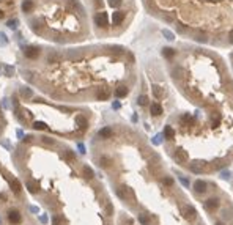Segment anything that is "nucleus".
Masks as SVG:
<instances>
[{"instance_id": "nucleus-17", "label": "nucleus", "mask_w": 233, "mask_h": 225, "mask_svg": "<svg viewBox=\"0 0 233 225\" xmlns=\"http://www.w3.org/2000/svg\"><path fill=\"white\" fill-rule=\"evenodd\" d=\"M76 121H77V124H79V128H80V129H85V128H87V124H88L84 117H77V118H76Z\"/></svg>"}, {"instance_id": "nucleus-23", "label": "nucleus", "mask_w": 233, "mask_h": 225, "mask_svg": "<svg viewBox=\"0 0 233 225\" xmlns=\"http://www.w3.org/2000/svg\"><path fill=\"white\" fill-rule=\"evenodd\" d=\"M164 55H166L167 58H172L175 55V49H164Z\"/></svg>"}, {"instance_id": "nucleus-30", "label": "nucleus", "mask_w": 233, "mask_h": 225, "mask_svg": "<svg viewBox=\"0 0 233 225\" xmlns=\"http://www.w3.org/2000/svg\"><path fill=\"white\" fill-rule=\"evenodd\" d=\"M106 209H107V213H109V216H112V213H113V208H112V205H110V203H107V206H106Z\"/></svg>"}, {"instance_id": "nucleus-21", "label": "nucleus", "mask_w": 233, "mask_h": 225, "mask_svg": "<svg viewBox=\"0 0 233 225\" xmlns=\"http://www.w3.org/2000/svg\"><path fill=\"white\" fill-rule=\"evenodd\" d=\"M10 27L11 30H16L17 29V19H11V20H8V24H6Z\"/></svg>"}, {"instance_id": "nucleus-7", "label": "nucleus", "mask_w": 233, "mask_h": 225, "mask_svg": "<svg viewBox=\"0 0 233 225\" xmlns=\"http://www.w3.org/2000/svg\"><path fill=\"white\" fill-rule=\"evenodd\" d=\"M162 114V107L157 102H154V104H151V115L153 117H157V115H161Z\"/></svg>"}, {"instance_id": "nucleus-6", "label": "nucleus", "mask_w": 233, "mask_h": 225, "mask_svg": "<svg viewBox=\"0 0 233 225\" xmlns=\"http://www.w3.org/2000/svg\"><path fill=\"white\" fill-rule=\"evenodd\" d=\"M195 216H197V211H195L194 206H186L184 208V217H186L188 220H192Z\"/></svg>"}, {"instance_id": "nucleus-16", "label": "nucleus", "mask_w": 233, "mask_h": 225, "mask_svg": "<svg viewBox=\"0 0 233 225\" xmlns=\"http://www.w3.org/2000/svg\"><path fill=\"white\" fill-rule=\"evenodd\" d=\"M189 168H191V172H194V173H202V172L205 170L203 164H195V165H191Z\"/></svg>"}, {"instance_id": "nucleus-19", "label": "nucleus", "mask_w": 233, "mask_h": 225, "mask_svg": "<svg viewBox=\"0 0 233 225\" xmlns=\"http://www.w3.org/2000/svg\"><path fill=\"white\" fill-rule=\"evenodd\" d=\"M99 164L102 165V167H109L112 164V161H110V158H106V156H102L101 159H99Z\"/></svg>"}, {"instance_id": "nucleus-3", "label": "nucleus", "mask_w": 233, "mask_h": 225, "mask_svg": "<svg viewBox=\"0 0 233 225\" xmlns=\"http://www.w3.org/2000/svg\"><path fill=\"white\" fill-rule=\"evenodd\" d=\"M116 195H118L121 200H129L131 198V189L126 187V186H121V187L116 189Z\"/></svg>"}, {"instance_id": "nucleus-9", "label": "nucleus", "mask_w": 233, "mask_h": 225, "mask_svg": "<svg viewBox=\"0 0 233 225\" xmlns=\"http://www.w3.org/2000/svg\"><path fill=\"white\" fill-rule=\"evenodd\" d=\"M112 129L110 128H104V129H101L99 131V137H102V139H109V137H112Z\"/></svg>"}, {"instance_id": "nucleus-25", "label": "nucleus", "mask_w": 233, "mask_h": 225, "mask_svg": "<svg viewBox=\"0 0 233 225\" xmlns=\"http://www.w3.org/2000/svg\"><path fill=\"white\" fill-rule=\"evenodd\" d=\"M20 95L25 96V98H30V96H32V91H30L29 88H22V90H20Z\"/></svg>"}, {"instance_id": "nucleus-32", "label": "nucleus", "mask_w": 233, "mask_h": 225, "mask_svg": "<svg viewBox=\"0 0 233 225\" xmlns=\"http://www.w3.org/2000/svg\"><path fill=\"white\" fill-rule=\"evenodd\" d=\"M66 158H68V159H74V154H73L71 151H66Z\"/></svg>"}, {"instance_id": "nucleus-31", "label": "nucleus", "mask_w": 233, "mask_h": 225, "mask_svg": "<svg viewBox=\"0 0 233 225\" xmlns=\"http://www.w3.org/2000/svg\"><path fill=\"white\" fill-rule=\"evenodd\" d=\"M43 142H46V143H51V145H52V143H54V140H52V139H49V137H44V139H43Z\"/></svg>"}, {"instance_id": "nucleus-2", "label": "nucleus", "mask_w": 233, "mask_h": 225, "mask_svg": "<svg viewBox=\"0 0 233 225\" xmlns=\"http://www.w3.org/2000/svg\"><path fill=\"white\" fill-rule=\"evenodd\" d=\"M219 208V200L217 198H208L205 200V209L210 211V213H214V211H217Z\"/></svg>"}, {"instance_id": "nucleus-14", "label": "nucleus", "mask_w": 233, "mask_h": 225, "mask_svg": "<svg viewBox=\"0 0 233 225\" xmlns=\"http://www.w3.org/2000/svg\"><path fill=\"white\" fill-rule=\"evenodd\" d=\"M0 69L5 73V76H13V73H14V68H11L8 65H0Z\"/></svg>"}, {"instance_id": "nucleus-27", "label": "nucleus", "mask_w": 233, "mask_h": 225, "mask_svg": "<svg viewBox=\"0 0 233 225\" xmlns=\"http://www.w3.org/2000/svg\"><path fill=\"white\" fill-rule=\"evenodd\" d=\"M33 128H35V129H46V124H44V123H41V121H36Z\"/></svg>"}, {"instance_id": "nucleus-22", "label": "nucleus", "mask_w": 233, "mask_h": 225, "mask_svg": "<svg viewBox=\"0 0 233 225\" xmlns=\"http://www.w3.org/2000/svg\"><path fill=\"white\" fill-rule=\"evenodd\" d=\"M139 220H140V223H142V225H148V223H150L148 216H145V214H140V216H139Z\"/></svg>"}, {"instance_id": "nucleus-5", "label": "nucleus", "mask_w": 233, "mask_h": 225, "mask_svg": "<svg viewBox=\"0 0 233 225\" xmlns=\"http://www.w3.org/2000/svg\"><path fill=\"white\" fill-rule=\"evenodd\" d=\"M8 220L11 222V223H20V220H22V217H20V214L17 213V211H14V209H13V211H10V213H8Z\"/></svg>"}, {"instance_id": "nucleus-24", "label": "nucleus", "mask_w": 233, "mask_h": 225, "mask_svg": "<svg viewBox=\"0 0 233 225\" xmlns=\"http://www.w3.org/2000/svg\"><path fill=\"white\" fill-rule=\"evenodd\" d=\"M52 225H63V220H61V217L54 216V217H52Z\"/></svg>"}, {"instance_id": "nucleus-26", "label": "nucleus", "mask_w": 233, "mask_h": 225, "mask_svg": "<svg viewBox=\"0 0 233 225\" xmlns=\"http://www.w3.org/2000/svg\"><path fill=\"white\" fill-rule=\"evenodd\" d=\"M6 36H5V33H0V46H6Z\"/></svg>"}, {"instance_id": "nucleus-10", "label": "nucleus", "mask_w": 233, "mask_h": 225, "mask_svg": "<svg viewBox=\"0 0 233 225\" xmlns=\"http://www.w3.org/2000/svg\"><path fill=\"white\" fill-rule=\"evenodd\" d=\"M33 8V2L32 0H24V3H22V11L24 13H30Z\"/></svg>"}, {"instance_id": "nucleus-18", "label": "nucleus", "mask_w": 233, "mask_h": 225, "mask_svg": "<svg viewBox=\"0 0 233 225\" xmlns=\"http://www.w3.org/2000/svg\"><path fill=\"white\" fill-rule=\"evenodd\" d=\"M175 156H176V159H178V161H188V154L184 153L183 150H178Z\"/></svg>"}, {"instance_id": "nucleus-35", "label": "nucleus", "mask_w": 233, "mask_h": 225, "mask_svg": "<svg viewBox=\"0 0 233 225\" xmlns=\"http://www.w3.org/2000/svg\"><path fill=\"white\" fill-rule=\"evenodd\" d=\"M231 58H233V54H231Z\"/></svg>"}, {"instance_id": "nucleus-12", "label": "nucleus", "mask_w": 233, "mask_h": 225, "mask_svg": "<svg viewBox=\"0 0 233 225\" xmlns=\"http://www.w3.org/2000/svg\"><path fill=\"white\" fill-rule=\"evenodd\" d=\"M82 172H84V177L87 178V180H92L93 177H95V173H93V170L88 165H85L84 168H82Z\"/></svg>"}, {"instance_id": "nucleus-33", "label": "nucleus", "mask_w": 233, "mask_h": 225, "mask_svg": "<svg viewBox=\"0 0 233 225\" xmlns=\"http://www.w3.org/2000/svg\"><path fill=\"white\" fill-rule=\"evenodd\" d=\"M3 16H5V14H3V11H2V10H0V19H2Z\"/></svg>"}, {"instance_id": "nucleus-20", "label": "nucleus", "mask_w": 233, "mask_h": 225, "mask_svg": "<svg viewBox=\"0 0 233 225\" xmlns=\"http://www.w3.org/2000/svg\"><path fill=\"white\" fill-rule=\"evenodd\" d=\"M27 187H29V191H30L32 194H35V192L38 191V186H36L33 181H29V183H27Z\"/></svg>"}, {"instance_id": "nucleus-28", "label": "nucleus", "mask_w": 233, "mask_h": 225, "mask_svg": "<svg viewBox=\"0 0 233 225\" xmlns=\"http://www.w3.org/2000/svg\"><path fill=\"white\" fill-rule=\"evenodd\" d=\"M147 102H148L147 96H143V95H142V96L139 98V104H140V105H147Z\"/></svg>"}, {"instance_id": "nucleus-4", "label": "nucleus", "mask_w": 233, "mask_h": 225, "mask_svg": "<svg viewBox=\"0 0 233 225\" xmlns=\"http://www.w3.org/2000/svg\"><path fill=\"white\" fill-rule=\"evenodd\" d=\"M208 189V183L203 181V180H195L194 181V191L198 194H203L205 191Z\"/></svg>"}, {"instance_id": "nucleus-34", "label": "nucleus", "mask_w": 233, "mask_h": 225, "mask_svg": "<svg viewBox=\"0 0 233 225\" xmlns=\"http://www.w3.org/2000/svg\"><path fill=\"white\" fill-rule=\"evenodd\" d=\"M216 225H224L222 222H216Z\"/></svg>"}, {"instance_id": "nucleus-1", "label": "nucleus", "mask_w": 233, "mask_h": 225, "mask_svg": "<svg viewBox=\"0 0 233 225\" xmlns=\"http://www.w3.org/2000/svg\"><path fill=\"white\" fill-rule=\"evenodd\" d=\"M24 54H25V57L27 58H38L39 57V47H36V46H29V47H25V51H24Z\"/></svg>"}, {"instance_id": "nucleus-11", "label": "nucleus", "mask_w": 233, "mask_h": 225, "mask_svg": "<svg viewBox=\"0 0 233 225\" xmlns=\"http://www.w3.org/2000/svg\"><path fill=\"white\" fill-rule=\"evenodd\" d=\"M164 134H166V137H167L169 140H172V139L175 137V131H173L172 126H166V129H164Z\"/></svg>"}, {"instance_id": "nucleus-15", "label": "nucleus", "mask_w": 233, "mask_h": 225, "mask_svg": "<svg viewBox=\"0 0 233 225\" xmlns=\"http://www.w3.org/2000/svg\"><path fill=\"white\" fill-rule=\"evenodd\" d=\"M96 98L99 101H106L107 98H109V91L107 90H99L98 93H96Z\"/></svg>"}, {"instance_id": "nucleus-13", "label": "nucleus", "mask_w": 233, "mask_h": 225, "mask_svg": "<svg viewBox=\"0 0 233 225\" xmlns=\"http://www.w3.org/2000/svg\"><path fill=\"white\" fill-rule=\"evenodd\" d=\"M11 189H13L16 194H19L20 191H22V186H20V183H19L17 180H13V181H11Z\"/></svg>"}, {"instance_id": "nucleus-8", "label": "nucleus", "mask_w": 233, "mask_h": 225, "mask_svg": "<svg viewBox=\"0 0 233 225\" xmlns=\"http://www.w3.org/2000/svg\"><path fill=\"white\" fill-rule=\"evenodd\" d=\"M115 95L118 96V98H125V96L128 95V87H125V85L118 87V88L115 90Z\"/></svg>"}, {"instance_id": "nucleus-29", "label": "nucleus", "mask_w": 233, "mask_h": 225, "mask_svg": "<svg viewBox=\"0 0 233 225\" xmlns=\"http://www.w3.org/2000/svg\"><path fill=\"white\" fill-rule=\"evenodd\" d=\"M164 184H166V186H172V184H173V180L169 178V177H166V178H164Z\"/></svg>"}]
</instances>
